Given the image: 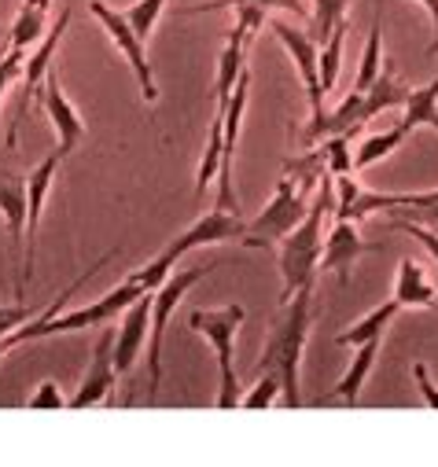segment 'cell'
I'll list each match as a JSON object with an SVG mask.
<instances>
[{
	"mask_svg": "<svg viewBox=\"0 0 438 467\" xmlns=\"http://www.w3.org/2000/svg\"><path fill=\"white\" fill-rule=\"evenodd\" d=\"M317 317L313 287H298L291 298H284L280 313L269 324V338L258 361V376H273L280 383V401L287 409H302V354L309 342V327Z\"/></svg>",
	"mask_w": 438,
	"mask_h": 467,
	"instance_id": "6da1fadb",
	"label": "cell"
},
{
	"mask_svg": "<svg viewBox=\"0 0 438 467\" xmlns=\"http://www.w3.org/2000/svg\"><path fill=\"white\" fill-rule=\"evenodd\" d=\"M336 210V177L328 173L317 184L313 202L306 206L302 221L280 240V280H284V295L291 298L298 287H313L317 273H320V251H324V221Z\"/></svg>",
	"mask_w": 438,
	"mask_h": 467,
	"instance_id": "7a4b0ae2",
	"label": "cell"
},
{
	"mask_svg": "<svg viewBox=\"0 0 438 467\" xmlns=\"http://www.w3.org/2000/svg\"><path fill=\"white\" fill-rule=\"evenodd\" d=\"M409 88L402 78H398V67L391 59H383V70L380 78L365 88V92H350L336 110H328V114H317V119H309V126L302 130V140L306 144H317L324 137H354L361 133L376 114L391 110V107H402L409 99Z\"/></svg>",
	"mask_w": 438,
	"mask_h": 467,
	"instance_id": "3957f363",
	"label": "cell"
},
{
	"mask_svg": "<svg viewBox=\"0 0 438 467\" xmlns=\"http://www.w3.org/2000/svg\"><path fill=\"white\" fill-rule=\"evenodd\" d=\"M244 232H247V221L240 217V213H229V210H210V213H203L188 232H181L177 240H170L144 269H137L133 273V280L144 287V291H155L173 269H177V262L184 258V254H192V251H199V247H206V244H233V240H244Z\"/></svg>",
	"mask_w": 438,
	"mask_h": 467,
	"instance_id": "277c9868",
	"label": "cell"
},
{
	"mask_svg": "<svg viewBox=\"0 0 438 467\" xmlns=\"http://www.w3.org/2000/svg\"><path fill=\"white\" fill-rule=\"evenodd\" d=\"M247 320V309L240 302L222 306V309H192L188 324L195 335H203L214 354H217V376H222V387H217V409H236L240 405V379H236V335Z\"/></svg>",
	"mask_w": 438,
	"mask_h": 467,
	"instance_id": "5b68a950",
	"label": "cell"
},
{
	"mask_svg": "<svg viewBox=\"0 0 438 467\" xmlns=\"http://www.w3.org/2000/svg\"><path fill=\"white\" fill-rule=\"evenodd\" d=\"M214 269H222V262H210V265H188V269H173L155 291H151V335H148V405H155L159 387H162V335L166 324L173 317V309L181 306V298L206 280Z\"/></svg>",
	"mask_w": 438,
	"mask_h": 467,
	"instance_id": "8992f818",
	"label": "cell"
},
{
	"mask_svg": "<svg viewBox=\"0 0 438 467\" xmlns=\"http://www.w3.org/2000/svg\"><path fill=\"white\" fill-rule=\"evenodd\" d=\"M306 192L291 181V177H284L280 184H276V192H273V199H269V206L255 217V221H247V232H244V247L247 251H269L273 244H280L287 232L302 221V213H306Z\"/></svg>",
	"mask_w": 438,
	"mask_h": 467,
	"instance_id": "52a82bcc",
	"label": "cell"
},
{
	"mask_svg": "<svg viewBox=\"0 0 438 467\" xmlns=\"http://www.w3.org/2000/svg\"><path fill=\"white\" fill-rule=\"evenodd\" d=\"M89 16H92L107 34H111V41H115L119 52L126 56V63H130V70H133V78H137V85H141L144 103H155V99H159V85H155V70H151V63H148V41L130 26L126 12L111 8L107 0H89Z\"/></svg>",
	"mask_w": 438,
	"mask_h": 467,
	"instance_id": "ba28073f",
	"label": "cell"
},
{
	"mask_svg": "<svg viewBox=\"0 0 438 467\" xmlns=\"http://www.w3.org/2000/svg\"><path fill=\"white\" fill-rule=\"evenodd\" d=\"M67 26H70V8H63V12H59L56 26H48V34H45V37L34 45V52L23 59V74H19V78H23V92H19L16 122H12V130H8V148H16L19 130H23V122H26L30 107H37V103H41V85H45V78H48L52 63H56V52H59V41H63Z\"/></svg>",
	"mask_w": 438,
	"mask_h": 467,
	"instance_id": "9c48e42d",
	"label": "cell"
},
{
	"mask_svg": "<svg viewBox=\"0 0 438 467\" xmlns=\"http://www.w3.org/2000/svg\"><path fill=\"white\" fill-rule=\"evenodd\" d=\"M63 151H48L26 177V244H23V262H19V273H16V298L26 295V280L34 276V258H37V228H41V213H45V199L52 192V181L63 166Z\"/></svg>",
	"mask_w": 438,
	"mask_h": 467,
	"instance_id": "30bf717a",
	"label": "cell"
},
{
	"mask_svg": "<svg viewBox=\"0 0 438 467\" xmlns=\"http://www.w3.org/2000/svg\"><path fill=\"white\" fill-rule=\"evenodd\" d=\"M119 390V372H115V331L103 327L99 338H96V349H92V361H89V372L78 387V394L67 401V409H92V405H103L111 401Z\"/></svg>",
	"mask_w": 438,
	"mask_h": 467,
	"instance_id": "8fae6325",
	"label": "cell"
},
{
	"mask_svg": "<svg viewBox=\"0 0 438 467\" xmlns=\"http://www.w3.org/2000/svg\"><path fill=\"white\" fill-rule=\"evenodd\" d=\"M269 26H273V37L287 48V56H291V63H295V70H298V78H302V85H306L309 119H317V114H324V92H320V78H317V56H320V45H317L306 30H298V26L284 23V19H273Z\"/></svg>",
	"mask_w": 438,
	"mask_h": 467,
	"instance_id": "7c38bea8",
	"label": "cell"
},
{
	"mask_svg": "<svg viewBox=\"0 0 438 467\" xmlns=\"http://www.w3.org/2000/svg\"><path fill=\"white\" fill-rule=\"evenodd\" d=\"M148 327H151V291H144L119 317V331H115V372H119V379L137 365L141 349L148 342Z\"/></svg>",
	"mask_w": 438,
	"mask_h": 467,
	"instance_id": "4fadbf2b",
	"label": "cell"
},
{
	"mask_svg": "<svg viewBox=\"0 0 438 467\" xmlns=\"http://www.w3.org/2000/svg\"><path fill=\"white\" fill-rule=\"evenodd\" d=\"M41 110L48 114V122L56 126V137H59V151L63 155H70L81 140H85V122H81V114H78V107L67 99V92H63V85H59V78L48 70V78H45V85H41Z\"/></svg>",
	"mask_w": 438,
	"mask_h": 467,
	"instance_id": "5bb4252c",
	"label": "cell"
},
{
	"mask_svg": "<svg viewBox=\"0 0 438 467\" xmlns=\"http://www.w3.org/2000/svg\"><path fill=\"white\" fill-rule=\"evenodd\" d=\"M369 251H376V247L361 240L358 224H354V221H339V217H336L332 232L324 236L320 269H332V273L339 276V284L347 287V284H350V269H354V262H358L361 254H369Z\"/></svg>",
	"mask_w": 438,
	"mask_h": 467,
	"instance_id": "9a60e30c",
	"label": "cell"
},
{
	"mask_svg": "<svg viewBox=\"0 0 438 467\" xmlns=\"http://www.w3.org/2000/svg\"><path fill=\"white\" fill-rule=\"evenodd\" d=\"M398 309H434L438 306V287L431 284L427 269L412 258L398 262V276H394V295Z\"/></svg>",
	"mask_w": 438,
	"mask_h": 467,
	"instance_id": "2e32d148",
	"label": "cell"
},
{
	"mask_svg": "<svg viewBox=\"0 0 438 467\" xmlns=\"http://www.w3.org/2000/svg\"><path fill=\"white\" fill-rule=\"evenodd\" d=\"M380 346H383V335L361 342L358 354H354V361H350V368H347V376L332 387V394L320 398V405H332V401H339V405H358L361 387H365V379H369V372H372V365H376V358H380Z\"/></svg>",
	"mask_w": 438,
	"mask_h": 467,
	"instance_id": "e0dca14e",
	"label": "cell"
},
{
	"mask_svg": "<svg viewBox=\"0 0 438 467\" xmlns=\"http://www.w3.org/2000/svg\"><path fill=\"white\" fill-rule=\"evenodd\" d=\"M0 217L8 221L12 251L23 262V244H26V177H0Z\"/></svg>",
	"mask_w": 438,
	"mask_h": 467,
	"instance_id": "ac0fdd59",
	"label": "cell"
},
{
	"mask_svg": "<svg viewBox=\"0 0 438 467\" xmlns=\"http://www.w3.org/2000/svg\"><path fill=\"white\" fill-rule=\"evenodd\" d=\"M48 8H52V0H23V8L8 30V48L30 52L48 34Z\"/></svg>",
	"mask_w": 438,
	"mask_h": 467,
	"instance_id": "d6986e66",
	"label": "cell"
},
{
	"mask_svg": "<svg viewBox=\"0 0 438 467\" xmlns=\"http://www.w3.org/2000/svg\"><path fill=\"white\" fill-rule=\"evenodd\" d=\"M412 133H416V130H412L409 122H398V126H391V130H383V133H376V137L361 140V148L354 151V170H369V166H376L380 159L394 155V151H398Z\"/></svg>",
	"mask_w": 438,
	"mask_h": 467,
	"instance_id": "ffe728a7",
	"label": "cell"
},
{
	"mask_svg": "<svg viewBox=\"0 0 438 467\" xmlns=\"http://www.w3.org/2000/svg\"><path fill=\"white\" fill-rule=\"evenodd\" d=\"M222 8H244V12H255L262 19H269L273 12H295V16H306V5L302 0H210V5H192L184 8L181 16H203V12H222Z\"/></svg>",
	"mask_w": 438,
	"mask_h": 467,
	"instance_id": "44dd1931",
	"label": "cell"
},
{
	"mask_svg": "<svg viewBox=\"0 0 438 467\" xmlns=\"http://www.w3.org/2000/svg\"><path fill=\"white\" fill-rule=\"evenodd\" d=\"M383 70V0L376 8V19H372V30H369V41H365V52H361V67H358V78H354V88L350 92H365Z\"/></svg>",
	"mask_w": 438,
	"mask_h": 467,
	"instance_id": "7402d4cb",
	"label": "cell"
},
{
	"mask_svg": "<svg viewBox=\"0 0 438 467\" xmlns=\"http://www.w3.org/2000/svg\"><path fill=\"white\" fill-rule=\"evenodd\" d=\"M222 151H225V110L214 114L210 122V137H206V151L195 173V195H206V184L217 181V170H222Z\"/></svg>",
	"mask_w": 438,
	"mask_h": 467,
	"instance_id": "603a6c76",
	"label": "cell"
},
{
	"mask_svg": "<svg viewBox=\"0 0 438 467\" xmlns=\"http://www.w3.org/2000/svg\"><path fill=\"white\" fill-rule=\"evenodd\" d=\"M402 107H405L402 122H409L412 130L416 126H431L438 133V78H431L423 88H409V99Z\"/></svg>",
	"mask_w": 438,
	"mask_h": 467,
	"instance_id": "cb8c5ba5",
	"label": "cell"
},
{
	"mask_svg": "<svg viewBox=\"0 0 438 467\" xmlns=\"http://www.w3.org/2000/svg\"><path fill=\"white\" fill-rule=\"evenodd\" d=\"M394 317H398V302L391 298V302L376 306L372 313H365V317H361V320H358L350 331H343L336 342H339V346H361V342H369V338H380Z\"/></svg>",
	"mask_w": 438,
	"mask_h": 467,
	"instance_id": "d4e9b609",
	"label": "cell"
},
{
	"mask_svg": "<svg viewBox=\"0 0 438 467\" xmlns=\"http://www.w3.org/2000/svg\"><path fill=\"white\" fill-rule=\"evenodd\" d=\"M347 34H350V23L336 26L332 37L324 41V52L317 56V78H320V92H324V96L336 88V78H339V67H343V45H347Z\"/></svg>",
	"mask_w": 438,
	"mask_h": 467,
	"instance_id": "484cf974",
	"label": "cell"
},
{
	"mask_svg": "<svg viewBox=\"0 0 438 467\" xmlns=\"http://www.w3.org/2000/svg\"><path fill=\"white\" fill-rule=\"evenodd\" d=\"M347 12H350V0H313V41H328L336 26L347 23Z\"/></svg>",
	"mask_w": 438,
	"mask_h": 467,
	"instance_id": "4316f807",
	"label": "cell"
},
{
	"mask_svg": "<svg viewBox=\"0 0 438 467\" xmlns=\"http://www.w3.org/2000/svg\"><path fill=\"white\" fill-rule=\"evenodd\" d=\"M328 155V173L332 177H343V173H354V151H350V137H324L317 140Z\"/></svg>",
	"mask_w": 438,
	"mask_h": 467,
	"instance_id": "83f0119b",
	"label": "cell"
},
{
	"mask_svg": "<svg viewBox=\"0 0 438 467\" xmlns=\"http://www.w3.org/2000/svg\"><path fill=\"white\" fill-rule=\"evenodd\" d=\"M162 8H166V0H137V5L126 8V19H130V26L148 41L151 30H155V23H159V16H162Z\"/></svg>",
	"mask_w": 438,
	"mask_h": 467,
	"instance_id": "f1b7e54d",
	"label": "cell"
},
{
	"mask_svg": "<svg viewBox=\"0 0 438 467\" xmlns=\"http://www.w3.org/2000/svg\"><path fill=\"white\" fill-rule=\"evenodd\" d=\"M280 401V383L273 376H258V383L240 398V409H273Z\"/></svg>",
	"mask_w": 438,
	"mask_h": 467,
	"instance_id": "f546056e",
	"label": "cell"
},
{
	"mask_svg": "<svg viewBox=\"0 0 438 467\" xmlns=\"http://www.w3.org/2000/svg\"><path fill=\"white\" fill-rule=\"evenodd\" d=\"M391 228H394V232H405V236H412V240H420V244L431 251V258H434V269H438V232H434V228L412 224V221H405V217H394V221H391Z\"/></svg>",
	"mask_w": 438,
	"mask_h": 467,
	"instance_id": "4dcf8cb0",
	"label": "cell"
},
{
	"mask_svg": "<svg viewBox=\"0 0 438 467\" xmlns=\"http://www.w3.org/2000/svg\"><path fill=\"white\" fill-rule=\"evenodd\" d=\"M26 405L30 409H67V398H63V390H59V383L56 379H45V383H37V390L26 398Z\"/></svg>",
	"mask_w": 438,
	"mask_h": 467,
	"instance_id": "1f68e13d",
	"label": "cell"
},
{
	"mask_svg": "<svg viewBox=\"0 0 438 467\" xmlns=\"http://www.w3.org/2000/svg\"><path fill=\"white\" fill-rule=\"evenodd\" d=\"M23 59H26V52H19V48L0 52V99H5V88L23 74Z\"/></svg>",
	"mask_w": 438,
	"mask_h": 467,
	"instance_id": "d6a6232c",
	"label": "cell"
},
{
	"mask_svg": "<svg viewBox=\"0 0 438 467\" xmlns=\"http://www.w3.org/2000/svg\"><path fill=\"white\" fill-rule=\"evenodd\" d=\"M34 313H37V309H34V306H26V302H16V306H0V338H5V335H12L19 324H26Z\"/></svg>",
	"mask_w": 438,
	"mask_h": 467,
	"instance_id": "836d02e7",
	"label": "cell"
},
{
	"mask_svg": "<svg viewBox=\"0 0 438 467\" xmlns=\"http://www.w3.org/2000/svg\"><path fill=\"white\" fill-rule=\"evenodd\" d=\"M412 379H416V387H420V394H423V405H427V409H438V383L431 379V372H427L423 361L412 365Z\"/></svg>",
	"mask_w": 438,
	"mask_h": 467,
	"instance_id": "e575fe53",
	"label": "cell"
},
{
	"mask_svg": "<svg viewBox=\"0 0 438 467\" xmlns=\"http://www.w3.org/2000/svg\"><path fill=\"white\" fill-rule=\"evenodd\" d=\"M412 5H423L427 16H431V23H434V41H431V48H427V52L434 56V52H438V0H412Z\"/></svg>",
	"mask_w": 438,
	"mask_h": 467,
	"instance_id": "d590c367",
	"label": "cell"
},
{
	"mask_svg": "<svg viewBox=\"0 0 438 467\" xmlns=\"http://www.w3.org/2000/svg\"><path fill=\"white\" fill-rule=\"evenodd\" d=\"M8 30H12V26H0V52L8 48Z\"/></svg>",
	"mask_w": 438,
	"mask_h": 467,
	"instance_id": "8d00e7d4",
	"label": "cell"
}]
</instances>
